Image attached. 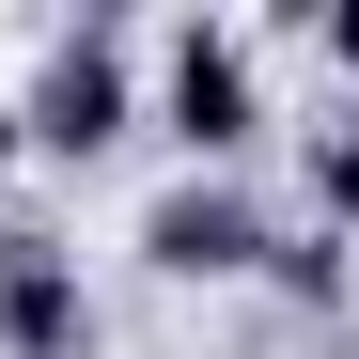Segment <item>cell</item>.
I'll use <instances>...</instances> for the list:
<instances>
[{"mask_svg":"<svg viewBox=\"0 0 359 359\" xmlns=\"http://www.w3.org/2000/svg\"><path fill=\"white\" fill-rule=\"evenodd\" d=\"M297 32H313V47H328V79L359 94V0H344V16H297Z\"/></svg>","mask_w":359,"mask_h":359,"instance_id":"7","label":"cell"},{"mask_svg":"<svg viewBox=\"0 0 359 359\" xmlns=\"http://www.w3.org/2000/svg\"><path fill=\"white\" fill-rule=\"evenodd\" d=\"M16 156H32V141H16V94H0V188H16Z\"/></svg>","mask_w":359,"mask_h":359,"instance_id":"8","label":"cell"},{"mask_svg":"<svg viewBox=\"0 0 359 359\" xmlns=\"http://www.w3.org/2000/svg\"><path fill=\"white\" fill-rule=\"evenodd\" d=\"M266 297H281L297 328H344V297H359V250H344V234H281V250H266Z\"/></svg>","mask_w":359,"mask_h":359,"instance_id":"5","label":"cell"},{"mask_svg":"<svg viewBox=\"0 0 359 359\" xmlns=\"http://www.w3.org/2000/svg\"><path fill=\"white\" fill-rule=\"evenodd\" d=\"M297 203H313V234L359 250V109H328V126L297 141Z\"/></svg>","mask_w":359,"mask_h":359,"instance_id":"6","label":"cell"},{"mask_svg":"<svg viewBox=\"0 0 359 359\" xmlns=\"http://www.w3.org/2000/svg\"><path fill=\"white\" fill-rule=\"evenodd\" d=\"M16 141L63 156V172L126 156L141 141V32L126 16H63V32L32 47V79H16Z\"/></svg>","mask_w":359,"mask_h":359,"instance_id":"2","label":"cell"},{"mask_svg":"<svg viewBox=\"0 0 359 359\" xmlns=\"http://www.w3.org/2000/svg\"><path fill=\"white\" fill-rule=\"evenodd\" d=\"M126 250H141V281H203V297H234V281H266L281 219H266L250 172H172V188L126 219Z\"/></svg>","mask_w":359,"mask_h":359,"instance_id":"3","label":"cell"},{"mask_svg":"<svg viewBox=\"0 0 359 359\" xmlns=\"http://www.w3.org/2000/svg\"><path fill=\"white\" fill-rule=\"evenodd\" d=\"M141 126L188 156V172H250L266 126H281V94H266V32L250 16H172L141 47Z\"/></svg>","mask_w":359,"mask_h":359,"instance_id":"1","label":"cell"},{"mask_svg":"<svg viewBox=\"0 0 359 359\" xmlns=\"http://www.w3.org/2000/svg\"><path fill=\"white\" fill-rule=\"evenodd\" d=\"M0 359H94V266L47 219L0 234Z\"/></svg>","mask_w":359,"mask_h":359,"instance_id":"4","label":"cell"}]
</instances>
